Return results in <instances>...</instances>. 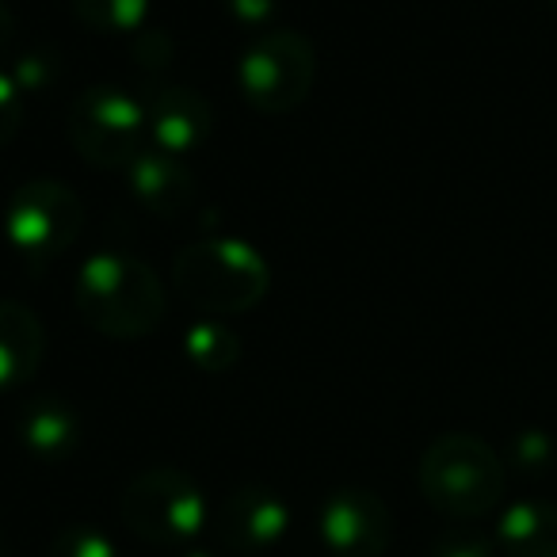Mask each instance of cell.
<instances>
[{
	"instance_id": "277c9868",
	"label": "cell",
	"mask_w": 557,
	"mask_h": 557,
	"mask_svg": "<svg viewBox=\"0 0 557 557\" xmlns=\"http://www.w3.org/2000/svg\"><path fill=\"white\" fill-rule=\"evenodd\" d=\"M318 77L313 42L287 27L263 32L237 62L240 96L263 115H290L302 108Z\"/></svg>"
},
{
	"instance_id": "ba28073f",
	"label": "cell",
	"mask_w": 557,
	"mask_h": 557,
	"mask_svg": "<svg viewBox=\"0 0 557 557\" xmlns=\"http://www.w3.org/2000/svg\"><path fill=\"white\" fill-rule=\"evenodd\" d=\"M318 534L333 557H382L394 542V516L371 488H336L321 504Z\"/></svg>"
},
{
	"instance_id": "6da1fadb",
	"label": "cell",
	"mask_w": 557,
	"mask_h": 557,
	"mask_svg": "<svg viewBox=\"0 0 557 557\" xmlns=\"http://www.w3.org/2000/svg\"><path fill=\"white\" fill-rule=\"evenodd\" d=\"M77 310L111 341H138L164 321V287L141 260L126 252H96L77 271Z\"/></svg>"
},
{
	"instance_id": "52a82bcc",
	"label": "cell",
	"mask_w": 557,
	"mask_h": 557,
	"mask_svg": "<svg viewBox=\"0 0 557 557\" xmlns=\"http://www.w3.org/2000/svg\"><path fill=\"white\" fill-rule=\"evenodd\" d=\"M81 225H85L81 199L58 180H32L16 187L4 207V237L20 256L35 263L65 252L77 240Z\"/></svg>"
},
{
	"instance_id": "ffe728a7",
	"label": "cell",
	"mask_w": 557,
	"mask_h": 557,
	"mask_svg": "<svg viewBox=\"0 0 557 557\" xmlns=\"http://www.w3.org/2000/svg\"><path fill=\"white\" fill-rule=\"evenodd\" d=\"M432 557H493V542L478 531H447L432 546Z\"/></svg>"
},
{
	"instance_id": "2e32d148",
	"label": "cell",
	"mask_w": 557,
	"mask_h": 557,
	"mask_svg": "<svg viewBox=\"0 0 557 557\" xmlns=\"http://www.w3.org/2000/svg\"><path fill=\"white\" fill-rule=\"evenodd\" d=\"M184 351L199 371H230V367L240 359V341L225 325L199 321V325L187 329Z\"/></svg>"
},
{
	"instance_id": "ac0fdd59",
	"label": "cell",
	"mask_w": 557,
	"mask_h": 557,
	"mask_svg": "<svg viewBox=\"0 0 557 557\" xmlns=\"http://www.w3.org/2000/svg\"><path fill=\"white\" fill-rule=\"evenodd\" d=\"M554 462V443L542 432H523L511 440V466L523 473H542Z\"/></svg>"
},
{
	"instance_id": "7a4b0ae2",
	"label": "cell",
	"mask_w": 557,
	"mask_h": 557,
	"mask_svg": "<svg viewBox=\"0 0 557 557\" xmlns=\"http://www.w3.org/2000/svg\"><path fill=\"white\" fill-rule=\"evenodd\" d=\"M176 290L207 313H245L268 295V260L233 237L191 240L172 260Z\"/></svg>"
},
{
	"instance_id": "d6986e66",
	"label": "cell",
	"mask_w": 557,
	"mask_h": 557,
	"mask_svg": "<svg viewBox=\"0 0 557 557\" xmlns=\"http://www.w3.org/2000/svg\"><path fill=\"white\" fill-rule=\"evenodd\" d=\"M24 126V88L16 85V77L0 73V149L9 146Z\"/></svg>"
},
{
	"instance_id": "e0dca14e",
	"label": "cell",
	"mask_w": 557,
	"mask_h": 557,
	"mask_svg": "<svg viewBox=\"0 0 557 557\" xmlns=\"http://www.w3.org/2000/svg\"><path fill=\"white\" fill-rule=\"evenodd\" d=\"M47 557H119V546L100 527H65V531L50 542Z\"/></svg>"
},
{
	"instance_id": "44dd1931",
	"label": "cell",
	"mask_w": 557,
	"mask_h": 557,
	"mask_svg": "<svg viewBox=\"0 0 557 557\" xmlns=\"http://www.w3.org/2000/svg\"><path fill=\"white\" fill-rule=\"evenodd\" d=\"M233 12H237L245 24H260L275 12V0H233Z\"/></svg>"
},
{
	"instance_id": "8992f818",
	"label": "cell",
	"mask_w": 557,
	"mask_h": 557,
	"mask_svg": "<svg viewBox=\"0 0 557 557\" xmlns=\"http://www.w3.org/2000/svg\"><path fill=\"white\" fill-rule=\"evenodd\" d=\"M70 141L96 169H131L146 153V108L131 92L96 85L70 108Z\"/></svg>"
},
{
	"instance_id": "603a6c76",
	"label": "cell",
	"mask_w": 557,
	"mask_h": 557,
	"mask_svg": "<svg viewBox=\"0 0 557 557\" xmlns=\"http://www.w3.org/2000/svg\"><path fill=\"white\" fill-rule=\"evenodd\" d=\"M187 557H214V554H202V549H195V554H187Z\"/></svg>"
},
{
	"instance_id": "cb8c5ba5",
	"label": "cell",
	"mask_w": 557,
	"mask_h": 557,
	"mask_svg": "<svg viewBox=\"0 0 557 557\" xmlns=\"http://www.w3.org/2000/svg\"><path fill=\"white\" fill-rule=\"evenodd\" d=\"M546 4H549V9H557V0H546Z\"/></svg>"
},
{
	"instance_id": "8fae6325",
	"label": "cell",
	"mask_w": 557,
	"mask_h": 557,
	"mask_svg": "<svg viewBox=\"0 0 557 557\" xmlns=\"http://www.w3.org/2000/svg\"><path fill=\"white\" fill-rule=\"evenodd\" d=\"M42 348H47V336L39 318L27 306L0 298V394H12L27 386V379H35Z\"/></svg>"
},
{
	"instance_id": "9c48e42d",
	"label": "cell",
	"mask_w": 557,
	"mask_h": 557,
	"mask_svg": "<svg viewBox=\"0 0 557 557\" xmlns=\"http://www.w3.org/2000/svg\"><path fill=\"white\" fill-rule=\"evenodd\" d=\"M141 108H146V141L157 153L187 157L207 146L214 131L210 103L187 85H157L141 100Z\"/></svg>"
},
{
	"instance_id": "7c38bea8",
	"label": "cell",
	"mask_w": 557,
	"mask_h": 557,
	"mask_svg": "<svg viewBox=\"0 0 557 557\" xmlns=\"http://www.w3.org/2000/svg\"><path fill=\"white\" fill-rule=\"evenodd\" d=\"M131 187L138 195V202L149 210V214H161V218H172V214H184L195 199V180L191 172L180 164V157H169V153H141L138 161L131 164Z\"/></svg>"
},
{
	"instance_id": "7402d4cb",
	"label": "cell",
	"mask_w": 557,
	"mask_h": 557,
	"mask_svg": "<svg viewBox=\"0 0 557 557\" xmlns=\"http://www.w3.org/2000/svg\"><path fill=\"white\" fill-rule=\"evenodd\" d=\"M12 39H16V16H12L4 4H0V54L12 47Z\"/></svg>"
},
{
	"instance_id": "3957f363",
	"label": "cell",
	"mask_w": 557,
	"mask_h": 557,
	"mask_svg": "<svg viewBox=\"0 0 557 557\" xmlns=\"http://www.w3.org/2000/svg\"><path fill=\"white\" fill-rule=\"evenodd\" d=\"M420 493L443 516H488L504 496V462L478 435H440L420 458Z\"/></svg>"
},
{
	"instance_id": "5bb4252c",
	"label": "cell",
	"mask_w": 557,
	"mask_h": 557,
	"mask_svg": "<svg viewBox=\"0 0 557 557\" xmlns=\"http://www.w3.org/2000/svg\"><path fill=\"white\" fill-rule=\"evenodd\" d=\"M20 443L42 462H62L81 447V420L62 401H32L20 417Z\"/></svg>"
},
{
	"instance_id": "4fadbf2b",
	"label": "cell",
	"mask_w": 557,
	"mask_h": 557,
	"mask_svg": "<svg viewBox=\"0 0 557 557\" xmlns=\"http://www.w3.org/2000/svg\"><path fill=\"white\" fill-rule=\"evenodd\" d=\"M496 546L504 557H557V504L516 500L500 511Z\"/></svg>"
},
{
	"instance_id": "5b68a950",
	"label": "cell",
	"mask_w": 557,
	"mask_h": 557,
	"mask_svg": "<svg viewBox=\"0 0 557 557\" xmlns=\"http://www.w3.org/2000/svg\"><path fill=\"white\" fill-rule=\"evenodd\" d=\"M126 531L153 546H180L202 534L210 523V504L202 488L180 470H146L123 488L119 500Z\"/></svg>"
},
{
	"instance_id": "9a60e30c",
	"label": "cell",
	"mask_w": 557,
	"mask_h": 557,
	"mask_svg": "<svg viewBox=\"0 0 557 557\" xmlns=\"http://www.w3.org/2000/svg\"><path fill=\"white\" fill-rule=\"evenodd\" d=\"M73 16L100 35H126L146 27L149 0H73Z\"/></svg>"
},
{
	"instance_id": "30bf717a",
	"label": "cell",
	"mask_w": 557,
	"mask_h": 557,
	"mask_svg": "<svg viewBox=\"0 0 557 557\" xmlns=\"http://www.w3.org/2000/svg\"><path fill=\"white\" fill-rule=\"evenodd\" d=\"M214 531L237 554H263L278 546L290 531V508L278 493L263 485H240L222 500Z\"/></svg>"
}]
</instances>
